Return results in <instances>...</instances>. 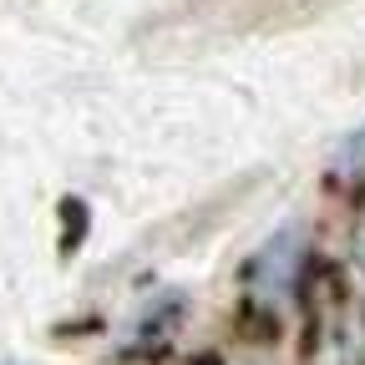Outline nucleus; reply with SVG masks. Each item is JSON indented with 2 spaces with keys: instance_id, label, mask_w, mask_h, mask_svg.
I'll return each mask as SVG.
<instances>
[{
  "instance_id": "7ed1b4c3",
  "label": "nucleus",
  "mask_w": 365,
  "mask_h": 365,
  "mask_svg": "<svg viewBox=\"0 0 365 365\" xmlns=\"http://www.w3.org/2000/svg\"><path fill=\"white\" fill-rule=\"evenodd\" d=\"M355 269L365 274V218L355 223Z\"/></svg>"
},
{
  "instance_id": "f03ea898",
  "label": "nucleus",
  "mask_w": 365,
  "mask_h": 365,
  "mask_svg": "<svg viewBox=\"0 0 365 365\" xmlns=\"http://www.w3.org/2000/svg\"><path fill=\"white\" fill-rule=\"evenodd\" d=\"M299 269H304V234L299 228H284V234L269 239L259 249V259L249 264V294L264 299V304L284 299L299 284Z\"/></svg>"
},
{
  "instance_id": "f257e3e1",
  "label": "nucleus",
  "mask_w": 365,
  "mask_h": 365,
  "mask_svg": "<svg viewBox=\"0 0 365 365\" xmlns=\"http://www.w3.org/2000/svg\"><path fill=\"white\" fill-rule=\"evenodd\" d=\"M304 365H365V304L340 269H319L309 289Z\"/></svg>"
}]
</instances>
